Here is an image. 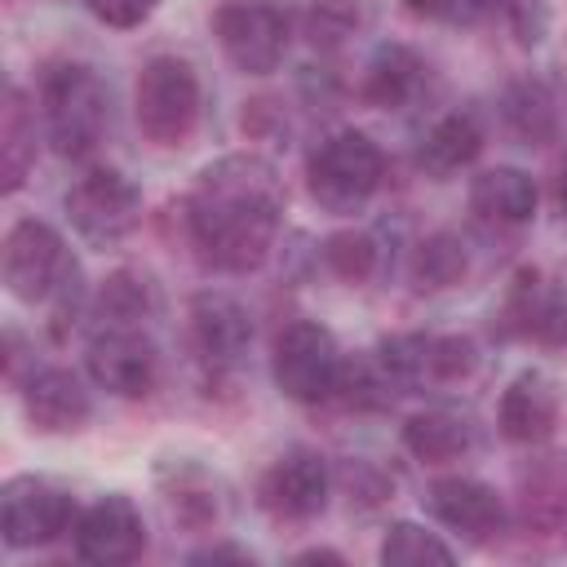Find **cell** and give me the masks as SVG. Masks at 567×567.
<instances>
[{"label": "cell", "mask_w": 567, "mask_h": 567, "mask_svg": "<svg viewBox=\"0 0 567 567\" xmlns=\"http://www.w3.org/2000/svg\"><path fill=\"white\" fill-rule=\"evenodd\" d=\"M284 217V186L261 155H221L186 199L190 244L217 270H257L270 257Z\"/></svg>", "instance_id": "obj_1"}, {"label": "cell", "mask_w": 567, "mask_h": 567, "mask_svg": "<svg viewBox=\"0 0 567 567\" xmlns=\"http://www.w3.org/2000/svg\"><path fill=\"white\" fill-rule=\"evenodd\" d=\"M40 111L53 151L84 159L106 133V84L80 62H58L40 80Z\"/></svg>", "instance_id": "obj_2"}, {"label": "cell", "mask_w": 567, "mask_h": 567, "mask_svg": "<svg viewBox=\"0 0 567 567\" xmlns=\"http://www.w3.org/2000/svg\"><path fill=\"white\" fill-rule=\"evenodd\" d=\"M381 173H385V155L359 128H346V133H332L328 142H319V151L310 155V168H306L310 195L328 213H359L377 195Z\"/></svg>", "instance_id": "obj_3"}, {"label": "cell", "mask_w": 567, "mask_h": 567, "mask_svg": "<svg viewBox=\"0 0 567 567\" xmlns=\"http://www.w3.org/2000/svg\"><path fill=\"white\" fill-rule=\"evenodd\" d=\"M137 128L155 146H182L199 124V80L182 58H151L137 75Z\"/></svg>", "instance_id": "obj_4"}, {"label": "cell", "mask_w": 567, "mask_h": 567, "mask_svg": "<svg viewBox=\"0 0 567 567\" xmlns=\"http://www.w3.org/2000/svg\"><path fill=\"white\" fill-rule=\"evenodd\" d=\"M270 372H275V385L292 403H323L328 394H337L341 350H337V341H332V332L323 323L297 319L275 337Z\"/></svg>", "instance_id": "obj_5"}, {"label": "cell", "mask_w": 567, "mask_h": 567, "mask_svg": "<svg viewBox=\"0 0 567 567\" xmlns=\"http://www.w3.org/2000/svg\"><path fill=\"white\" fill-rule=\"evenodd\" d=\"M213 35L239 71L270 75L288 49V13L279 0H221L213 13Z\"/></svg>", "instance_id": "obj_6"}, {"label": "cell", "mask_w": 567, "mask_h": 567, "mask_svg": "<svg viewBox=\"0 0 567 567\" xmlns=\"http://www.w3.org/2000/svg\"><path fill=\"white\" fill-rule=\"evenodd\" d=\"M66 217L80 239L111 248L142 221V190L120 168H89L66 190Z\"/></svg>", "instance_id": "obj_7"}, {"label": "cell", "mask_w": 567, "mask_h": 567, "mask_svg": "<svg viewBox=\"0 0 567 567\" xmlns=\"http://www.w3.org/2000/svg\"><path fill=\"white\" fill-rule=\"evenodd\" d=\"M71 275L75 261L53 226L27 217L4 235V284L18 301H53Z\"/></svg>", "instance_id": "obj_8"}, {"label": "cell", "mask_w": 567, "mask_h": 567, "mask_svg": "<svg viewBox=\"0 0 567 567\" xmlns=\"http://www.w3.org/2000/svg\"><path fill=\"white\" fill-rule=\"evenodd\" d=\"M75 523V505L62 487L44 478H13L0 492V532L9 549H35L58 540Z\"/></svg>", "instance_id": "obj_9"}, {"label": "cell", "mask_w": 567, "mask_h": 567, "mask_svg": "<svg viewBox=\"0 0 567 567\" xmlns=\"http://www.w3.org/2000/svg\"><path fill=\"white\" fill-rule=\"evenodd\" d=\"M89 377L120 399H142L159 381V350L142 328H102L89 341Z\"/></svg>", "instance_id": "obj_10"}, {"label": "cell", "mask_w": 567, "mask_h": 567, "mask_svg": "<svg viewBox=\"0 0 567 567\" xmlns=\"http://www.w3.org/2000/svg\"><path fill=\"white\" fill-rule=\"evenodd\" d=\"M142 549H146V527L128 496H102L75 518V554L93 567H124Z\"/></svg>", "instance_id": "obj_11"}, {"label": "cell", "mask_w": 567, "mask_h": 567, "mask_svg": "<svg viewBox=\"0 0 567 567\" xmlns=\"http://www.w3.org/2000/svg\"><path fill=\"white\" fill-rule=\"evenodd\" d=\"M328 487H332V478H328L323 456L310 452V447H292V452H284V456L261 474L257 496H261V505H266L275 518L301 523V518H315V514L328 505Z\"/></svg>", "instance_id": "obj_12"}, {"label": "cell", "mask_w": 567, "mask_h": 567, "mask_svg": "<svg viewBox=\"0 0 567 567\" xmlns=\"http://www.w3.org/2000/svg\"><path fill=\"white\" fill-rule=\"evenodd\" d=\"M425 505L447 532H456V536H465L474 545H487L505 527L501 496L478 478H461V474L456 478H439V483H430Z\"/></svg>", "instance_id": "obj_13"}, {"label": "cell", "mask_w": 567, "mask_h": 567, "mask_svg": "<svg viewBox=\"0 0 567 567\" xmlns=\"http://www.w3.org/2000/svg\"><path fill=\"white\" fill-rule=\"evenodd\" d=\"M190 341L208 368H235L252 346V319L235 297L199 292L190 301Z\"/></svg>", "instance_id": "obj_14"}, {"label": "cell", "mask_w": 567, "mask_h": 567, "mask_svg": "<svg viewBox=\"0 0 567 567\" xmlns=\"http://www.w3.org/2000/svg\"><path fill=\"white\" fill-rule=\"evenodd\" d=\"M22 408H27V421L40 434H75L93 416V403H89L84 381L75 372H66V368H40V372H31L27 385H22Z\"/></svg>", "instance_id": "obj_15"}, {"label": "cell", "mask_w": 567, "mask_h": 567, "mask_svg": "<svg viewBox=\"0 0 567 567\" xmlns=\"http://www.w3.org/2000/svg\"><path fill=\"white\" fill-rule=\"evenodd\" d=\"M505 328L536 337L540 346H567V288L540 279L536 270H518L505 297Z\"/></svg>", "instance_id": "obj_16"}, {"label": "cell", "mask_w": 567, "mask_h": 567, "mask_svg": "<svg viewBox=\"0 0 567 567\" xmlns=\"http://www.w3.org/2000/svg\"><path fill=\"white\" fill-rule=\"evenodd\" d=\"M501 434L509 443H545L558 425V394H554V381L536 368L518 372L505 394H501Z\"/></svg>", "instance_id": "obj_17"}, {"label": "cell", "mask_w": 567, "mask_h": 567, "mask_svg": "<svg viewBox=\"0 0 567 567\" xmlns=\"http://www.w3.org/2000/svg\"><path fill=\"white\" fill-rule=\"evenodd\" d=\"M478 151H483V124H478V115L474 111H447V115H439L425 128V137L416 146V164L430 177H452Z\"/></svg>", "instance_id": "obj_18"}, {"label": "cell", "mask_w": 567, "mask_h": 567, "mask_svg": "<svg viewBox=\"0 0 567 567\" xmlns=\"http://www.w3.org/2000/svg\"><path fill=\"white\" fill-rule=\"evenodd\" d=\"M425 66L408 44H381L363 71V97L381 111H399L421 93Z\"/></svg>", "instance_id": "obj_19"}, {"label": "cell", "mask_w": 567, "mask_h": 567, "mask_svg": "<svg viewBox=\"0 0 567 567\" xmlns=\"http://www.w3.org/2000/svg\"><path fill=\"white\" fill-rule=\"evenodd\" d=\"M470 204L496 226H523L536 213V182L523 168H487L474 177Z\"/></svg>", "instance_id": "obj_20"}, {"label": "cell", "mask_w": 567, "mask_h": 567, "mask_svg": "<svg viewBox=\"0 0 567 567\" xmlns=\"http://www.w3.org/2000/svg\"><path fill=\"white\" fill-rule=\"evenodd\" d=\"M403 447L425 465H447V461H461L465 452H474V425H470V416L443 412V408L416 412L403 425Z\"/></svg>", "instance_id": "obj_21"}, {"label": "cell", "mask_w": 567, "mask_h": 567, "mask_svg": "<svg viewBox=\"0 0 567 567\" xmlns=\"http://www.w3.org/2000/svg\"><path fill=\"white\" fill-rule=\"evenodd\" d=\"M501 120H505V128L523 146L554 142V133H558V106H554L549 84H540V80H514L501 93Z\"/></svg>", "instance_id": "obj_22"}, {"label": "cell", "mask_w": 567, "mask_h": 567, "mask_svg": "<svg viewBox=\"0 0 567 567\" xmlns=\"http://www.w3.org/2000/svg\"><path fill=\"white\" fill-rule=\"evenodd\" d=\"M31 164H35V120H31L22 89H9L4 111H0V186H4V195H13L27 182Z\"/></svg>", "instance_id": "obj_23"}, {"label": "cell", "mask_w": 567, "mask_h": 567, "mask_svg": "<svg viewBox=\"0 0 567 567\" xmlns=\"http://www.w3.org/2000/svg\"><path fill=\"white\" fill-rule=\"evenodd\" d=\"M155 310H159V292L142 270H115L97 292L102 328H142V319H151Z\"/></svg>", "instance_id": "obj_24"}, {"label": "cell", "mask_w": 567, "mask_h": 567, "mask_svg": "<svg viewBox=\"0 0 567 567\" xmlns=\"http://www.w3.org/2000/svg\"><path fill=\"white\" fill-rule=\"evenodd\" d=\"M470 270V252H465V239L461 235H430L416 244V257H412V279L421 292H439V288H452L461 284Z\"/></svg>", "instance_id": "obj_25"}, {"label": "cell", "mask_w": 567, "mask_h": 567, "mask_svg": "<svg viewBox=\"0 0 567 567\" xmlns=\"http://www.w3.org/2000/svg\"><path fill=\"white\" fill-rule=\"evenodd\" d=\"M377 363L390 372L394 385L434 381V337H421V332L385 337V341L377 346Z\"/></svg>", "instance_id": "obj_26"}, {"label": "cell", "mask_w": 567, "mask_h": 567, "mask_svg": "<svg viewBox=\"0 0 567 567\" xmlns=\"http://www.w3.org/2000/svg\"><path fill=\"white\" fill-rule=\"evenodd\" d=\"M381 563H385V567L452 563V549H447L434 532H425V527H416V523H390V532H385V540H381Z\"/></svg>", "instance_id": "obj_27"}, {"label": "cell", "mask_w": 567, "mask_h": 567, "mask_svg": "<svg viewBox=\"0 0 567 567\" xmlns=\"http://www.w3.org/2000/svg\"><path fill=\"white\" fill-rule=\"evenodd\" d=\"M323 261H328V270H332L337 279L363 284V279H372V270H377V244H372V235H363V230H337V235L323 244Z\"/></svg>", "instance_id": "obj_28"}, {"label": "cell", "mask_w": 567, "mask_h": 567, "mask_svg": "<svg viewBox=\"0 0 567 567\" xmlns=\"http://www.w3.org/2000/svg\"><path fill=\"white\" fill-rule=\"evenodd\" d=\"M359 27V9L354 0H315L306 9V35L315 49H337L346 44V35H354Z\"/></svg>", "instance_id": "obj_29"}, {"label": "cell", "mask_w": 567, "mask_h": 567, "mask_svg": "<svg viewBox=\"0 0 567 567\" xmlns=\"http://www.w3.org/2000/svg\"><path fill=\"white\" fill-rule=\"evenodd\" d=\"M416 18L447 22V27H478L487 18H505L509 0H408Z\"/></svg>", "instance_id": "obj_30"}, {"label": "cell", "mask_w": 567, "mask_h": 567, "mask_svg": "<svg viewBox=\"0 0 567 567\" xmlns=\"http://www.w3.org/2000/svg\"><path fill=\"white\" fill-rule=\"evenodd\" d=\"M478 368V350L470 337H434V381H461Z\"/></svg>", "instance_id": "obj_31"}, {"label": "cell", "mask_w": 567, "mask_h": 567, "mask_svg": "<svg viewBox=\"0 0 567 567\" xmlns=\"http://www.w3.org/2000/svg\"><path fill=\"white\" fill-rule=\"evenodd\" d=\"M505 18H509L518 44H540L549 31V0H509Z\"/></svg>", "instance_id": "obj_32"}, {"label": "cell", "mask_w": 567, "mask_h": 567, "mask_svg": "<svg viewBox=\"0 0 567 567\" xmlns=\"http://www.w3.org/2000/svg\"><path fill=\"white\" fill-rule=\"evenodd\" d=\"M84 4L106 27H137V22H146L155 13L159 0H84Z\"/></svg>", "instance_id": "obj_33"}, {"label": "cell", "mask_w": 567, "mask_h": 567, "mask_svg": "<svg viewBox=\"0 0 567 567\" xmlns=\"http://www.w3.org/2000/svg\"><path fill=\"white\" fill-rule=\"evenodd\" d=\"M252 563V554L248 549H235V545H213V549H195L190 554V563Z\"/></svg>", "instance_id": "obj_34"}, {"label": "cell", "mask_w": 567, "mask_h": 567, "mask_svg": "<svg viewBox=\"0 0 567 567\" xmlns=\"http://www.w3.org/2000/svg\"><path fill=\"white\" fill-rule=\"evenodd\" d=\"M554 213H558V226L567 230V177H563L558 190H554Z\"/></svg>", "instance_id": "obj_35"}, {"label": "cell", "mask_w": 567, "mask_h": 567, "mask_svg": "<svg viewBox=\"0 0 567 567\" xmlns=\"http://www.w3.org/2000/svg\"><path fill=\"white\" fill-rule=\"evenodd\" d=\"M297 563H341V554H332V549H306V554H297Z\"/></svg>", "instance_id": "obj_36"}]
</instances>
